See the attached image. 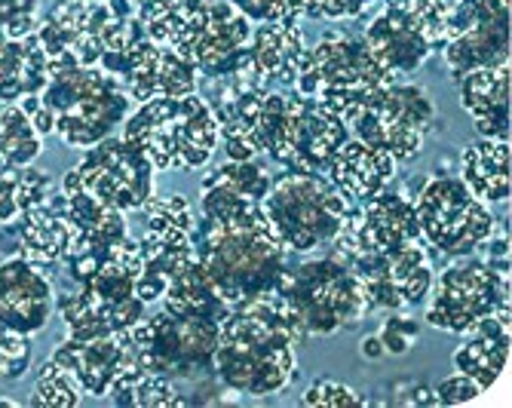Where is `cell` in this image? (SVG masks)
<instances>
[{"mask_svg":"<svg viewBox=\"0 0 512 408\" xmlns=\"http://www.w3.org/2000/svg\"><path fill=\"white\" fill-rule=\"evenodd\" d=\"M16 234V252L34 264L46 267H59L68 246H71V221L65 212V194L56 188L43 206L31 209L25 218H19L13 228Z\"/></svg>","mask_w":512,"mask_h":408,"instance_id":"obj_25","label":"cell"},{"mask_svg":"<svg viewBox=\"0 0 512 408\" xmlns=\"http://www.w3.org/2000/svg\"><path fill=\"white\" fill-rule=\"evenodd\" d=\"M307 50L298 22H261L252 28L246 62L237 74L258 89H295Z\"/></svg>","mask_w":512,"mask_h":408,"instance_id":"obj_21","label":"cell"},{"mask_svg":"<svg viewBox=\"0 0 512 408\" xmlns=\"http://www.w3.org/2000/svg\"><path fill=\"white\" fill-rule=\"evenodd\" d=\"M56 283L46 270L22 255L0 261V326L37 335L53 320Z\"/></svg>","mask_w":512,"mask_h":408,"instance_id":"obj_20","label":"cell"},{"mask_svg":"<svg viewBox=\"0 0 512 408\" xmlns=\"http://www.w3.org/2000/svg\"><path fill=\"white\" fill-rule=\"evenodd\" d=\"M457 89L460 108L470 114L482 139L509 142V62L463 74Z\"/></svg>","mask_w":512,"mask_h":408,"instance_id":"obj_24","label":"cell"},{"mask_svg":"<svg viewBox=\"0 0 512 408\" xmlns=\"http://www.w3.org/2000/svg\"><path fill=\"white\" fill-rule=\"evenodd\" d=\"M417 335H421V323L414 316L402 313V310H390V316L384 320V326L378 329V338L384 344V353H408L417 344Z\"/></svg>","mask_w":512,"mask_h":408,"instance_id":"obj_39","label":"cell"},{"mask_svg":"<svg viewBox=\"0 0 512 408\" xmlns=\"http://www.w3.org/2000/svg\"><path fill=\"white\" fill-rule=\"evenodd\" d=\"M362 40L375 62L396 80L421 71V65L433 56V43L411 7H381V13L365 25Z\"/></svg>","mask_w":512,"mask_h":408,"instance_id":"obj_22","label":"cell"},{"mask_svg":"<svg viewBox=\"0 0 512 408\" xmlns=\"http://www.w3.org/2000/svg\"><path fill=\"white\" fill-rule=\"evenodd\" d=\"M362 356L365 359H381V356H387L384 353V344H381V338L378 335H368V338H362Z\"/></svg>","mask_w":512,"mask_h":408,"instance_id":"obj_43","label":"cell"},{"mask_svg":"<svg viewBox=\"0 0 512 408\" xmlns=\"http://www.w3.org/2000/svg\"><path fill=\"white\" fill-rule=\"evenodd\" d=\"M34 359V344L31 335L10 332L0 326V381H19L28 375Z\"/></svg>","mask_w":512,"mask_h":408,"instance_id":"obj_36","label":"cell"},{"mask_svg":"<svg viewBox=\"0 0 512 408\" xmlns=\"http://www.w3.org/2000/svg\"><path fill=\"white\" fill-rule=\"evenodd\" d=\"M50 359L74 375V381L80 384L83 393L99 396V399L102 396L108 399L117 387H123L126 381L145 372L129 329L105 335V338H89V341L65 338L53 350Z\"/></svg>","mask_w":512,"mask_h":408,"instance_id":"obj_19","label":"cell"},{"mask_svg":"<svg viewBox=\"0 0 512 408\" xmlns=\"http://www.w3.org/2000/svg\"><path fill=\"white\" fill-rule=\"evenodd\" d=\"M439 53L454 80L509 62V0H451Z\"/></svg>","mask_w":512,"mask_h":408,"instance_id":"obj_16","label":"cell"},{"mask_svg":"<svg viewBox=\"0 0 512 408\" xmlns=\"http://www.w3.org/2000/svg\"><path fill=\"white\" fill-rule=\"evenodd\" d=\"M56 191L53 178L37 166H13L0 160V234L10 231L19 218L43 206Z\"/></svg>","mask_w":512,"mask_h":408,"instance_id":"obj_31","label":"cell"},{"mask_svg":"<svg viewBox=\"0 0 512 408\" xmlns=\"http://www.w3.org/2000/svg\"><path fill=\"white\" fill-rule=\"evenodd\" d=\"M350 200L325 175L283 172L264 197V215L286 252H316L344 228Z\"/></svg>","mask_w":512,"mask_h":408,"instance_id":"obj_8","label":"cell"},{"mask_svg":"<svg viewBox=\"0 0 512 408\" xmlns=\"http://www.w3.org/2000/svg\"><path fill=\"white\" fill-rule=\"evenodd\" d=\"M43 154V135L25 114V108L4 105L0 108V160L13 166H34V160Z\"/></svg>","mask_w":512,"mask_h":408,"instance_id":"obj_32","label":"cell"},{"mask_svg":"<svg viewBox=\"0 0 512 408\" xmlns=\"http://www.w3.org/2000/svg\"><path fill=\"white\" fill-rule=\"evenodd\" d=\"M276 292L289 301L307 338H329L341 329H353L368 313L356 270L338 252L307 258L298 267H286V274L276 283Z\"/></svg>","mask_w":512,"mask_h":408,"instance_id":"obj_7","label":"cell"},{"mask_svg":"<svg viewBox=\"0 0 512 408\" xmlns=\"http://www.w3.org/2000/svg\"><path fill=\"white\" fill-rule=\"evenodd\" d=\"M0 405H4V408H16V402H13V399H0Z\"/></svg>","mask_w":512,"mask_h":408,"instance_id":"obj_45","label":"cell"},{"mask_svg":"<svg viewBox=\"0 0 512 408\" xmlns=\"http://www.w3.org/2000/svg\"><path fill=\"white\" fill-rule=\"evenodd\" d=\"M433 393H436L439 405H463V402L476 399V396L482 393V387H479L470 375L457 372V375L445 378L442 384H436V387H433Z\"/></svg>","mask_w":512,"mask_h":408,"instance_id":"obj_41","label":"cell"},{"mask_svg":"<svg viewBox=\"0 0 512 408\" xmlns=\"http://www.w3.org/2000/svg\"><path fill=\"white\" fill-rule=\"evenodd\" d=\"M249 22H298L316 19V0H230Z\"/></svg>","mask_w":512,"mask_h":408,"instance_id":"obj_35","label":"cell"},{"mask_svg":"<svg viewBox=\"0 0 512 408\" xmlns=\"http://www.w3.org/2000/svg\"><path fill=\"white\" fill-rule=\"evenodd\" d=\"M252 28L230 0H181L166 43L194 62L200 77L221 80L243 68Z\"/></svg>","mask_w":512,"mask_h":408,"instance_id":"obj_10","label":"cell"},{"mask_svg":"<svg viewBox=\"0 0 512 408\" xmlns=\"http://www.w3.org/2000/svg\"><path fill=\"white\" fill-rule=\"evenodd\" d=\"M53 71L46 65L34 34L10 40L0 34V102L16 105L28 96H40Z\"/></svg>","mask_w":512,"mask_h":408,"instance_id":"obj_28","label":"cell"},{"mask_svg":"<svg viewBox=\"0 0 512 408\" xmlns=\"http://www.w3.org/2000/svg\"><path fill=\"white\" fill-rule=\"evenodd\" d=\"M160 301L163 310L175 316H194V320H215V323H224L230 310H234V304L218 292V286L212 283V277L197 258L166 286Z\"/></svg>","mask_w":512,"mask_h":408,"instance_id":"obj_29","label":"cell"},{"mask_svg":"<svg viewBox=\"0 0 512 408\" xmlns=\"http://www.w3.org/2000/svg\"><path fill=\"white\" fill-rule=\"evenodd\" d=\"M154 175V163L132 142L108 135L105 142L86 148L83 160L62 178V188H80L120 212H135L154 200Z\"/></svg>","mask_w":512,"mask_h":408,"instance_id":"obj_15","label":"cell"},{"mask_svg":"<svg viewBox=\"0 0 512 408\" xmlns=\"http://www.w3.org/2000/svg\"><path fill=\"white\" fill-rule=\"evenodd\" d=\"M344 258V255H341ZM350 267L362 283L371 310H408L427 301L433 289V261L424 240H414L387 252H353Z\"/></svg>","mask_w":512,"mask_h":408,"instance_id":"obj_17","label":"cell"},{"mask_svg":"<svg viewBox=\"0 0 512 408\" xmlns=\"http://www.w3.org/2000/svg\"><path fill=\"white\" fill-rule=\"evenodd\" d=\"M393 80L396 77L375 62L359 34L329 28L322 31L316 47L307 50L295 93L319 102L347 123L365 105L375 102L381 89Z\"/></svg>","mask_w":512,"mask_h":408,"instance_id":"obj_6","label":"cell"},{"mask_svg":"<svg viewBox=\"0 0 512 408\" xmlns=\"http://www.w3.org/2000/svg\"><path fill=\"white\" fill-rule=\"evenodd\" d=\"M40 135H59L68 148H92L132 114L126 86L102 65L65 68L50 77L40 96L19 102Z\"/></svg>","mask_w":512,"mask_h":408,"instance_id":"obj_2","label":"cell"},{"mask_svg":"<svg viewBox=\"0 0 512 408\" xmlns=\"http://www.w3.org/2000/svg\"><path fill=\"white\" fill-rule=\"evenodd\" d=\"M347 126L353 139L387 151L396 163L421 157L427 142L442 129L430 89L408 77L384 86L378 99L350 117Z\"/></svg>","mask_w":512,"mask_h":408,"instance_id":"obj_9","label":"cell"},{"mask_svg":"<svg viewBox=\"0 0 512 408\" xmlns=\"http://www.w3.org/2000/svg\"><path fill=\"white\" fill-rule=\"evenodd\" d=\"M80 399H83V390L74 381V375L65 372L62 366H56L53 359H46L40 375H37V384H34L31 405H37V408H74V405H80Z\"/></svg>","mask_w":512,"mask_h":408,"instance_id":"obj_34","label":"cell"},{"mask_svg":"<svg viewBox=\"0 0 512 408\" xmlns=\"http://www.w3.org/2000/svg\"><path fill=\"white\" fill-rule=\"evenodd\" d=\"M132 4H135V16H138V22H142L145 34L151 40L166 43L181 0H132Z\"/></svg>","mask_w":512,"mask_h":408,"instance_id":"obj_38","label":"cell"},{"mask_svg":"<svg viewBox=\"0 0 512 408\" xmlns=\"http://www.w3.org/2000/svg\"><path fill=\"white\" fill-rule=\"evenodd\" d=\"M142 212H145V234L138 240L142 270H138L135 292L145 304H154L163 298L166 286L197 258L194 252L197 215L188 197L181 194L148 200Z\"/></svg>","mask_w":512,"mask_h":408,"instance_id":"obj_14","label":"cell"},{"mask_svg":"<svg viewBox=\"0 0 512 408\" xmlns=\"http://www.w3.org/2000/svg\"><path fill=\"white\" fill-rule=\"evenodd\" d=\"M114 405H129V408H172V405H188V396H184L169 378L142 372L132 381H126L123 387H117L108 396Z\"/></svg>","mask_w":512,"mask_h":408,"instance_id":"obj_33","label":"cell"},{"mask_svg":"<svg viewBox=\"0 0 512 408\" xmlns=\"http://www.w3.org/2000/svg\"><path fill=\"white\" fill-rule=\"evenodd\" d=\"M396 166L399 163L387 151L371 148L350 135V142L338 151L325 178H329L350 203H365L390 188V181L396 178Z\"/></svg>","mask_w":512,"mask_h":408,"instance_id":"obj_26","label":"cell"},{"mask_svg":"<svg viewBox=\"0 0 512 408\" xmlns=\"http://www.w3.org/2000/svg\"><path fill=\"white\" fill-rule=\"evenodd\" d=\"M40 25V0H0V34L25 40Z\"/></svg>","mask_w":512,"mask_h":408,"instance_id":"obj_37","label":"cell"},{"mask_svg":"<svg viewBox=\"0 0 512 408\" xmlns=\"http://www.w3.org/2000/svg\"><path fill=\"white\" fill-rule=\"evenodd\" d=\"M378 4L381 0H316V19H329V22L359 19Z\"/></svg>","mask_w":512,"mask_h":408,"instance_id":"obj_42","label":"cell"},{"mask_svg":"<svg viewBox=\"0 0 512 408\" xmlns=\"http://www.w3.org/2000/svg\"><path fill=\"white\" fill-rule=\"evenodd\" d=\"M123 139L157 172H194L215 157L221 129L212 105L200 93H188L142 102L123 120Z\"/></svg>","mask_w":512,"mask_h":408,"instance_id":"obj_3","label":"cell"},{"mask_svg":"<svg viewBox=\"0 0 512 408\" xmlns=\"http://www.w3.org/2000/svg\"><path fill=\"white\" fill-rule=\"evenodd\" d=\"M427 298V326L448 335H467L479 320L509 304V274L470 252L442 270Z\"/></svg>","mask_w":512,"mask_h":408,"instance_id":"obj_12","label":"cell"},{"mask_svg":"<svg viewBox=\"0 0 512 408\" xmlns=\"http://www.w3.org/2000/svg\"><path fill=\"white\" fill-rule=\"evenodd\" d=\"M142 369L160 378L178 381H206L215 375V350L221 338V323L175 316L160 310L151 320H142L129 329Z\"/></svg>","mask_w":512,"mask_h":408,"instance_id":"obj_11","label":"cell"},{"mask_svg":"<svg viewBox=\"0 0 512 408\" xmlns=\"http://www.w3.org/2000/svg\"><path fill=\"white\" fill-rule=\"evenodd\" d=\"M414 209L424 240L448 258L479 252L497 231L488 203H482L457 175H433L414 197Z\"/></svg>","mask_w":512,"mask_h":408,"instance_id":"obj_13","label":"cell"},{"mask_svg":"<svg viewBox=\"0 0 512 408\" xmlns=\"http://www.w3.org/2000/svg\"><path fill=\"white\" fill-rule=\"evenodd\" d=\"M467 335L470 338L454 350V366L485 390L500 378L509 359V304L479 320Z\"/></svg>","mask_w":512,"mask_h":408,"instance_id":"obj_27","label":"cell"},{"mask_svg":"<svg viewBox=\"0 0 512 408\" xmlns=\"http://www.w3.org/2000/svg\"><path fill=\"white\" fill-rule=\"evenodd\" d=\"M304 405H332V408H365V405H375V399H365L359 396L353 387L347 384H338V381H313L304 396H301Z\"/></svg>","mask_w":512,"mask_h":408,"instance_id":"obj_40","label":"cell"},{"mask_svg":"<svg viewBox=\"0 0 512 408\" xmlns=\"http://www.w3.org/2000/svg\"><path fill=\"white\" fill-rule=\"evenodd\" d=\"M460 178L482 203L509 197V142L479 139L460 151Z\"/></svg>","mask_w":512,"mask_h":408,"instance_id":"obj_30","label":"cell"},{"mask_svg":"<svg viewBox=\"0 0 512 408\" xmlns=\"http://www.w3.org/2000/svg\"><path fill=\"white\" fill-rule=\"evenodd\" d=\"M194 252L230 304L276 289L289 267L286 246L276 240L270 221L218 228L200 218L194 224Z\"/></svg>","mask_w":512,"mask_h":408,"instance_id":"obj_5","label":"cell"},{"mask_svg":"<svg viewBox=\"0 0 512 408\" xmlns=\"http://www.w3.org/2000/svg\"><path fill=\"white\" fill-rule=\"evenodd\" d=\"M307 341L310 338L289 301L276 289L261 292L234 304L221 323L215 375L237 396H279L298 378L295 347Z\"/></svg>","mask_w":512,"mask_h":408,"instance_id":"obj_1","label":"cell"},{"mask_svg":"<svg viewBox=\"0 0 512 408\" xmlns=\"http://www.w3.org/2000/svg\"><path fill=\"white\" fill-rule=\"evenodd\" d=\"M145 34L132 0H59L34 31L50 71L92 68Z\"/></svg>","mask_w":512,"mask_h":408,"instance_id":"obj_4","label":"cell"},{"mask_svg":"<svg viewBox=\"0 0 512 408\" xmlns=\"http://www.w3.org/2000/svg\"><path fill=\"white\" fill-rule=\"evenodd\" d=\"M99 65L126 86V93L138 105L166 96H188L200 86L197 65L172 50L169 43L151 40L148 34L132 40L120 53H105Z\"/></svg>","mask_w":512,"mask_h":408,"instance_id":"obj_18","label":"cell"},{"mask_svg":"<svg viewBox=\"0 0 512 408\" xmlns=\"http://www.w3.org/2000/svg\"><path fill=\"white\" fill-rule=\"evenodd\" d=\"M62 194H65V212L71 221V246L65 258L105 255L129 240L126 212L96 200L80 188H62Z\"/></svg>","mask_w":512,"mask_h":408,"instance_id":"obj_23","label":"cell"},{"mask_svg":"<svg viewBox=\"0 0 512 408\" xmlns=\"http://www.w3.org/2000/svg\"><path fill=\"white\" fill-rule=\"evenodd\" d=\"M384 7H411V0H381Z\"/></svg>","mask_w":512,"mask_h":408,"instance_id":"obj_44","label":"cell"}]
</instances>
